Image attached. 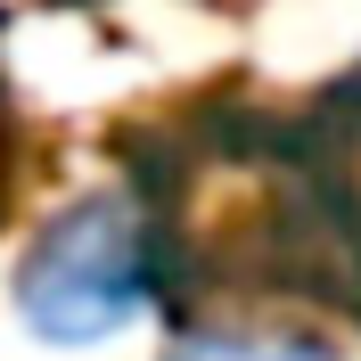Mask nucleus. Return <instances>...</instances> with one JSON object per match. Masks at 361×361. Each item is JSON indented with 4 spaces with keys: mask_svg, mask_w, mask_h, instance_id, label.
<instances>
[{
    "mask_svg": "<svg viewBox=\"0 0 361 361\" xmlns=\"http://www.w3.org/2000/svg\"><path fill=\"white\" fill-rule=\"evenodd\" d=\"M157 295V230L123 189H82L25 238L8 304L42 345H107Z\"/></svg>",
    "mask_w": 361,
    "mask_h": 361,
    "instance_id": "1",
    "label": "nucleus"
},
{
    "mask_svg": "<svg viewBox=\"0 0 361 361\" xmlns=\"http://www.w3.org/2000/svg\"><path fill=\"white\" fill-rule=\"evenodd\" d=\"M164 361H337L312 337H255V329H189Z\"/></svg>",
    "mask_w": 361,
    "mask_h": 361,
    "instance_id": "2",
    "label": "nucleus"
}]
</instances>
